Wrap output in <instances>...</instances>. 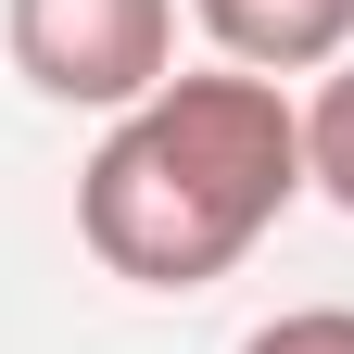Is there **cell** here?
I'll list each match as a JSON object with an SVG mask.
<instances>
[{
	"label": "cell",
	"mask_w": 354,
	"mask_h": 354,
	"mask_svg": "<svg viewBox=\"0 0 354 354\" xmlns=\"http://www.w3.org/2000/svg\"><path fill=\"white\" fill-rule=\"evenodd\" d=\"M304 190H329L354 215V51L329 64V88L304 102Z\"/></svg>",
	"instance_id": "cell-4"
},
{
	"label": "cell",
	"mask_w": 354,
	"mask_h": 354,
	"mask_svg": "<svg viewBox=\"0 0 354 354\" xmlns=\"http://www.w3.org/2000/svg\"><path fill=\"white\" fill-rule=\"evenodd\" d=\"M241 354H354V304H291V317H266Z\"/></svg>",
	"instance_id": "cell-5"
},
{
	"label": "cell",
	"mask_w": 354,
	"mask_h": 354,
	"mask_svg": "<svg viewBox=\"0 0 354 354\" xmlns=\"http://www.w3.org/2000/svg\"><path fill=\"white\" fill-rule=\"evenodd\" d=\"M304 203V114L279 76H165L76 165V241L127 291H203Z\"/></svg>",
	"instance_id": "cell-1"
},
{
	"label": "cell",
	"mask_w": 354,
	"mask_h": 354,
	"mask_svg": "<svg viewBox=\"0 0 354 354\" xmlns=\"http://www.w3.org/2000/svg\"><path fill=\"white\" fill-rule=\"evenodd\" d=\"M241 76H329L354 51V0H190Z\"/></svg>",
	"instance_id": "cell-3"
},
{
	"label": "cell",
	"mask_w": 354,
	"mask_h": 354,
	"mask_svg": "<svg viewBox=\"0 0 354 354\" xmlns=\"http://www.w3.org/2000/svg\"><path fill=\"white\" fill-rule=\"evenodd\" d=\"M0 38L38 102L76 114H127L177 76V0H0Z\"/></svg>",
	"instance_id": "cell-2"
}]
</instances>
